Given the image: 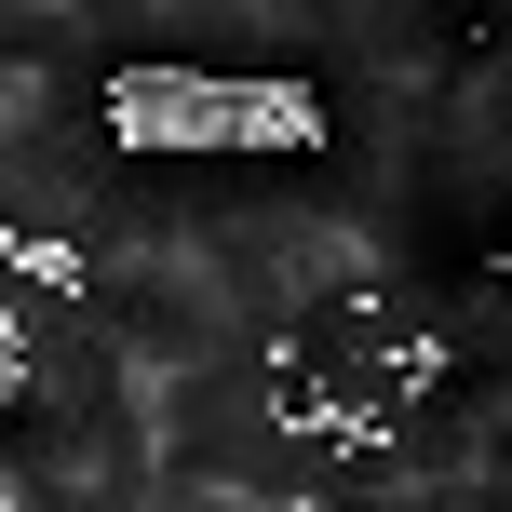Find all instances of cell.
I'll return each instance as SVG.
<instances>
[{
    "mask_svg": "<svg viewBox=\"0 0 512 512\" xmlns=\"http://www.w3.org/2000/svg\"><path fill=\"white\" fill-rule=\"evenodd\" d=\"M108 122L135 149H297L324 108L310 81H230V68H122L108 81Z\"/></svg>",
    "mask_w": 512,
    "mask_h": 512,
    "instance_id": "obj_1",
    "label": "cell"
}]
</instances>
